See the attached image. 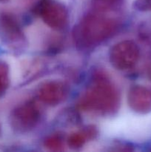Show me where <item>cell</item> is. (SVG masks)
I'll list each match as a JSON object with an SVG mask.
<instances>
[{"mask_svg":"<svg viewBox=\"0 0 151 152\" xmlns=\"http://www.w3.org/2000/svg\"><path fill=\"white\" fill-rule=\"evenodd\" d=\"M40 114L36 105L27 102L16 107L10 114V122L12 128L18 132H26L36 126L39 120Z\"/></svg>","mask_w":151,"mask_h":152,"instance_id":"obj_4","label":"cell"},{"mask_svg":"<svg viewBox=\"0 0 151 152\" xmlns=\"http://www.w3.org/2000/svg\"><path fill=\"white\" fill-rule=\"evenodd\" d=\"M7 1V0H0V1Z\"/></svg>","mask_w":151,"mask_h":152,"instance_id":"obj_15","label":"cell"},{"mask_svg":"<svg viewBox=\"0 0 151 152\" xmlns=\"http://www.w3.org/2000/svg\"><path fill=\"white\" fill-rule=\"evenodd\" d=\"M9 68L6 62H0V96H2L9 86Z\"/></svg>","mask_w":151,"mask_h":152,"instance_id":"obj_10","label":"cell"},{"mask_svg":"<svg viewBox=\"0 0 151 152\" xmlns=\"http://www.w3.org/2000/svg\"><path fill=\"white\" fill-rule=\"evenodd\" d=\"M66 95V87L61 82L50 81L44 83L38 91V97L44 103L56 105L60 103Z\"/></svg>","mask_w":151,"mask_h":152,"instance_id":"obj_8","label":"cell"},{"mask_svg":"<svg viewBox=\"0 0 151 152\" xmlns=\"http://www.w3.org/2000/svg\"><path fill=\"white\" fill-rule=\"evenodd\" d=\"M0 135H1V126H0Z\"/></svg>","mask_w":151,"mask_h":152,"instance_id":"obj_16","label":"cell"},{"mask_svg":"<svg viewBox=\"0 0 151 152\" xmlns=\"http://www.w3.org/2000/svg\"><path fill=\"white\" fill-rule=\"evenodd\" d=\"M121 0H93V4L99 12L114 10L121 4Z\"/></svg>","mask_w":151,"mask_h":152,"instance_id":"obj_9","label":"cell"},{"mask_svg":"<svg viewBox=\"0 0 151 152\" xmlns=\"http://www.w3.org/2000/svg\"><path fill=\"white\" fill-rule=\"evenodd\" d=\"M87 137L84 132L74 133L68 138V145L72 148H78L82 146L85 142Z\"/></svg>","mask_w":151,"mask_h":152,"instance_id":"obj_11","label":"cell"},{"mask_svg":"<svg viewBox=\"0 0 151 152\" xmlns=\"http://www.w3.org/2000/svg\"><path fill=\"white\" fill-rule=\"evenodd\" d=\"M139 48L130 40H124L115 44L110 51V62L118 70L131 68L137 63L139 58Z\"/></svg>","mask_w":151,"mask_h":152,"instance_id":"obj_3","label":"cell"},{"mask_svg":"<svg viewBox=\"0 0 151 152\" xmlns=\"http://www.w3.org/2000/svg\"><path fill=\"white\" fill-rule=\"evenodd\" d=\"M41 16L49 27L60 30L66 25L68 11L63 4L56 1L48 0L41 6Z\"/></svg>","mask_w":151,"mask_h":152,"instance_id":"obj_6","label":"cell"},{"mask_svg":"<svg viewBox=\"0 0 151 152\" xmlns=\"http://www.w3.org/2000/svg\"><path fill=\"white\" fill-rule=\"evenodd\" d=\"M44 145L51 151H59L62 147V141L59 137H50L45 140Z\"/></svg>","mask_w":151,"mask_h":152,"instance_id":"obj_12","label":"cell"},{"mask_svg":"<svg viewBox=\"0 0 151 152\" xmlns=\"http://www.w3.org/2000/svg\"><path fill=\"white\" fill-rule=\"evenodd\" d=\"M23 39V33L16 18L9 13H0V40L8 45H16Z\"/></svg>","mask_w":151,"mask_h":152,"instance_id":"obj_5","label":"cell"},{"mask_svg":"<svg viewBox=\"0 0 151 152\" xmlns=\"http://www.w3.org/2000/svg\"><path fill=\"white\" fill-rule=\"evenodd\" d=\"M116 28V21L113 19L100 14H90L81 21L79 34L85 42L96 44L110 37Z\"/></svg>","mask_w":151,"mask_h":152,"instance_id":"obj_2","label":"cell"},{"mask_svg":"<svg viewBox=\"0 0 151 152\" xmlns=\"http://www.w3.org/2000/svg\"><path fill=\"white\" fill-rule=\"evenodd\" d=\"M116 88L106 77L97 74L91 87L79 101L80 108L84 111L110 113L115 111L118 105Z\"/></svg>","mask_w":151,"mask_h":152,"instance_id":"obj_1","label":"cell"},{"mask_svg":"<svg viewBox=\"0 0 151 152\" xmlns=\"http://www.w3.org/2000/svg\"><path fill=\"white\" fill-rule=\"evenodd\" d=\"M149 74H150V80H151V67H150V68Z\"/></svg>","mask_w":151,"mask_h":152,"instance_id":"obj_14","label":"cell"},{"mask_svg":"<svg viewBox=\"0 0 151 152\" xmlns=\"http://www.w3.org/2000/svg\"><path fill=\"white\" fill-rule=\"evenodd\" d=\"M135 7L142 11L151 10V0H136Z\"/></svg>","mask_w":151,"mask_h":152,"instance_id":"obj_13","label":"cell"},{"mask_svg":"<svg viewBox=\"0 0 151 152\" xmlns=\"http://www.w3.org/2000/svg\"><path fill=\"white\" fill-rule=\"evenodd\" d=\"M128 104L133 111L138 113L150 112L151 111V91L140 86L131 88L128 93Z\"/></svg>","mask_w":151,"mask_h":152,"instance_id":"obj_7","label":"cell"}]
</instances>
